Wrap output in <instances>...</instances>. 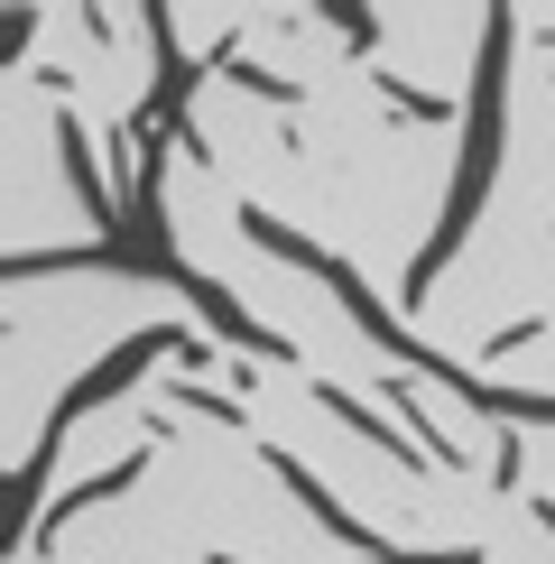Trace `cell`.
Returning <instances> with one entry per match:
<instances>
[{"mask_svg":"<svg viewBox=\"0 0 555 564\" xmlns=\"http://www.w3.org/2000/svg\"><path fill=\"white\" fill-rule=\"evenodd\" d=\"M241 231H250V241H260V250H278V260H287V269H315L324 288L342 296V315H352V324H361V334L380 343V351H399V361L416 370V380H435V389H454L463 408H481V416H500V426H555V389H500V380H481V370H463L454 351H435V343H416L407 324L389 315L380 296H370V278H361L352 260H334V250H324V241H306V231H287V223H278V214H260V204H250V214H241Z\"/></svg>","mask_w":555,"mask_h":564,"instance_id":"6da1fadb","label":"cell"},{"mask_svg":"<svg viewBox=\"0 0 555 564\" xmlns=\"http://www.w3.org/2000/svg\"><path fill=\"white\" fill-rule=\"evenodd\" d=\"M509 29L519 19L491 10L481 19V75H472V121H463V158H454V195H445V214H435L426 231V250H416V269H407V305L435 288V278L454 269V250H463V231H472L481 214V195H491V176H500V84H509Z\"/></svg>","mask_w":555,"mask_h":564,"instance_id":"7a4b0ae2","label":"cell"},{"mask_svg":"<svg viewBox=\"0 0 555 564\" xmlns=\"http://www.w3.org/2000/svg\"><path fill=\"white\" fill-rule=\"evenodd\" d=\"M167 351H176V361H195L204 343L185 334V324H149V334H130V343H111L102 361H92L84 380H75V389L56 398V416H46V426L65 435V426H75V416H92V408H111V398H121V389H130V380H139V370H149V361H167Z\"/></svg>","mask_w":555,"mask_h":564,"instance_id":"3957f363","label":"cell"},{"mask_svg":"<svg viewBox=\"0 0 555 564\" xmlns=\"http://www.w3.org/2000/svg\"><path fill=\"white\" fill-rule=\"evenodd\" d=\"M269 473H278V481H287V490H296V500H306V509H315V519H324V528H334V536H342V546H352V555H399V546H389V536H370V528L352 519V509H342V500H334V490H324V481L306 473V463H296V454H287V444H269Z\"/></svg>","mask_w":555,"mask_h":564,"instance_id":"277c9868","label":"cell"},{"mask_svg":"<svg viewBox=\"0 0 555 564\" xmlns=\"http://www.w3.org/2000/svg\"><path fill=\"white\" fill-rule=\"evenodd\" d=\"M139 473H149V454H121V463H111V473H92V481H75V490H65V500H56V509H46V519H37V536H29V555H46V536H56L65 519H75V509H92V500H121V490H130Z\"/></svg>","mask_w":555,"mask_h":564,"instance_id":"5b68a950","label":"cell"},{"mask_svg":"<svg viewBox=\"0 0 555 564\" xmlns=\"http://www.w3.org/2000/svg\"><path fill=\"white\" fill-rule=\"evenodd\" d=\"M56 149H65V185H75V195L92 204V223H102V241H111V223H121V214H111V185L92 176V149H84V130H75V111H65V121H56Z\"/></svg>","mask_w":555,"mask_h":564,"instance_id":"8992f818","label":"cell"},{"mask_svg":"<svg viewBox=\"0 0 555 564\" xmlns=\"http://www.w3.org/2000/svg\"><path fill=\"white\" fill-rule=\"evenodd\" d=\"M315 398H324V408H334V416H342V426H352V435H370V444H380V454H389V463H416V454H407V444H399V435H389V426H380V416H370V408H361V398H352V389H334V380H315Z\"/></svg>","mask_w":555,"mask_h":564,"instance_id":"52a82bcc","label":"cell"},{"mask_svg":"<svg viewBox=\"0 0 555 564\" xmlns=\"http://www.w3.org/2000/svg\"><path fill=\"white\" fill-rule=\"evenodd\" d=\"M214 75H222V84H241V93H260V102H296V84H287V75H260L241 46H214Z\"/></svg>","mask_w":555,"mask_h":564,"instance_id":"ba28073f","label":"cell"},{"mask_svg":"<svg viewBox=\"0 0 555 564\" xmlns=\"http://www.w3.org/2000/svg\"><path fill=\"white\" fill-rule=\"evenodd\" d=\"M389 408H399L407 426H416V444H426L435 463H463V454H454V435H445V426H435V416H426V398H416V380H389Z\"/></svg>","mask_w":555,"mask_h":564,"instance_id":"9c48e42d","label":"cell"},{"mask_svg":"<svg viewBox=\"0 0 555 564\" xmlns=\"http://www.w3.org/2000/svg\"><path fill=\"white\" fill-rule=\"evenodd\" d=\"M176 398H185L195 416H222V426H250V416H241V398H214V389H195V380H185Z\"/></svg>","mask_w":555,"mask_h":564,"instance_id":"30bf717a","label":"cell"},{"mask_svg":"<svg viewBox=\"0 0 555 564\" xmlns=\"http://www.w3.org/2000/svg\"><path fill=\"white\" fill-rule=\"evenodd\" d=\"M389 102H399L407 121H454V102H435V93H416V84H389Z\"/></svg>","mask_w":555,"mask_h":564,"instance_id":"8fae6325","label":"cell"},{"mask_svg":"<svg viewBox=\"0 0 555 564\" xmlns=\"http://www.w3.org/2000/svg\"><path fill=\"white\" fill-rule=\"evenodd\" d=\"M324 19H334L352 46H380V10H352V0H342V10H324Z\"/></svg>","mask_w":555,"mask_h":564,"instance_id":"7c38bea8","label":"cell"},{"mask_svg":"<svg viewBox=\"0 0 555 564\" xmlns=\"http://www.w3.org/2000/svg\"><path fill=\"white\" fill-rule=\"evenodd\" d=\"M519 473H527V463H519V426H500V454H491V490H519Z\"/></svg>","mask_w":555,"mask_h":564,"instance_id":"4fadbf2b","label":"cell"},{"mask_svg":"<svg viewBox=\"0 0 555 564\" xmlns=\"http://www.w3.org/2000/svg\"><path fill=\"white\" fill-rule=\"evenodd\" d=\"M472 546H445V555H416V546H399V555H352V564H463ZM214 564H231V555H214Z\"/></svg>","mask_w":555,"mask_h":564,"instance_id":"5bb4252c","label":"cell"},{"mask_svg":"<svg viewBox=\"0 0 555 564\" xmlns=\"http://www.w3.org/2000/svg\"><path fill=\"white\" fill-rule=\"evenodd\" d=\"M29 37H37V10H10V19H0V46H10V56H29Z\"/></svg>","mask_w":555,"mask_h":564,"instance_id":"9a60e30c","label":"cell"},{"mask_svg":"<svg viewBox=\"0 0 555 564\" xmlns=\"http://www.w3.org/2000/svg\"><path fill=\"white\" fill-rule=\"evenodd\" d=\"M537 528H546V536H555V500H537Z\"/></svg>","mask_w":555,"mask_h":564,"instance_id":"2e32d148","label":"cell"},{"mask_svg":"<svg viewBox=\"0 0 555 564\" xmlns=\"http://www.w3.org/2000/svg\"><path fill=\"white\" fill-rule=\"evenodd\" d=\"M463 564H481V555H463Z\"/></svg>","mask_w":555,"mask_h":564,"instance_id":"e0dca14e","label":"cell"}]
</instances>
